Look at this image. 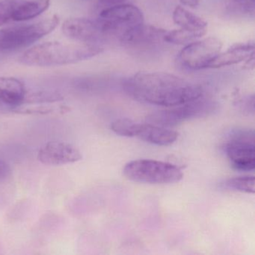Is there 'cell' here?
Returning a JSON list of instances; mask_svg holds the SVG:
<instances>
[{
    "label": "cell",
    "mask_w": 255,
    "mask_h": 255,
    "mask_svg": "<svg viewBox=\"0 0 255 255\" xmlns=\"http://www.w3.org/2000/svg\"><path fill=\"white\" fill-rule=\"evenodd\" d=\"M124 90L135 101L151 105L173 107L202 98V88L174 74L138 72L127 79Z\"/></svg>",
    "instance_id": "1"
},
{
    "label": "cell",
    "mask_w": 255,
    "mask_h": 255,
    "mask_svg": "<svg viewBox=\"0 0 255 255\" xmlns=\"http://www.w3.org/2000/svg\"><path fill=\"white\" fill-rule=\"evenodd\" d=\"M98 44H70L46 42L31 47L23 53L19 62L38 67L62 66L92 59L102 53Z\"/></svg>",
    "instance_id": "2"
},
{
    "label": "cell",
    "mask_w": 255,
    "mask_h": 255,
    "mask_svg": "<svg viewBox=\"0 0 255 255\" xmlns=\"http://www.w3.org/2000/svg\"><path fill=\"white\" fill-rule=\"evenodd\" d=\"M59 24V17L53 15L36 23L1 29L0 53H11L29 47L53 32Z\"/></svg>",
    "instance_id": "3"
},
{
    "label": "cell",
    "mask_w": 255,
    "mask_h": 255,
    "mask_svg": "<svg viewBox=\"0 0 255 255\" xmlns=\"http://www.w3.org/2000/svg\"><path fill=\"white\" fill-rule=\"evenodd\" d=\"M124 174L127 178L138 183L168 184L183 179L182 170L174 164L154 159H137L125 165Z\"/></svg>",
    "instance_id": "4"
},
{
    "label": "cell",
    "mask_w": 255,
    "mask_h": 255,
    "mask_svg": "<svg viewBox=\"0 0 255 255\" xmlns=\"http://www.w3.org/2000/svg\"><path fill=\"white\" fill-rule=\"evenodd\" d=\"M112 130L121 136L138 138L158 146H168L175 142L179 133L170 128L147 123L140 124L129 119H117L111 124Z\"/></svg>",
    "instance_id": "5"
},
{
    "label": "cell",
    "mask_w": 255,
    "mask_h": 255,
    "mask_svg": "<svg viewBox=\"0 0 255 255\" xmlns=\"http://www.w3.org/2000/svg\"><path fill=\"white\" fill-rule=\"evenodd\" d=\"M200 99L151 113L146 118V122L170 128L191 119L208 116L216 110L214 103Z\"/></svg>",
    "instance_id": "6"
},
{
    "label": "cell",
    "mask_w": 255,
    "mask_h": 255,
    "mask_svg": "<svg viewBox=\"0 0 255 255\" xmlns=\"http://www.w3.org/2000/svg\"><path fill=\"white\" fill-rule=\"evenodd\" d=\"M227 157L234 169L252 171L255 168V133L253 130L234 131L225 145Z\"/></svg>",
    "instance_id": "7"
},
{
    "label": "cell",
    "mask_w": 255,
    "mask_h": 255,
    "mask_svg": "<svg viewBox=\"0 0 255 255\" xmlns=\"http://www.w3.org/2000/svg\"><path fill=\"white\" fill-rule=\"evenodd\" d=\"M98 20L105 36L119 37L131 27L144 23V15L138 7L122 4L101 10Z\"/></svg>",
    "instance_id": "8"
},
{
    "label": "cell",
    "mask_w": 255,
    "mask_h": 255,
    "mask_svg": "<svg viewBox=\"0 0 255 255\" xmlns=\"http://www.w3.org/2000/svg\"><path fill=\"white\" fill-rule=\"evenodd\" d=\"M222 41L215 37L195 41L186 45L178 54V60L184 68L192 71L208 68L212 61L222 51Z\"/></svg>",
    "instance_id": "9"
},
{
    "label": "cell",
    "mask_w": 255,
    "mask_h": 255,
    "mask_svg": "<svg viewBox=\"0 0 255 255\" xmlns=\"http://www.w3.org/2000/svg\"><path fill=\"white\" fill-rule=\"evenodd\" d=\"M50 0H2L0 1V26L11 22L35 18L48 9Z\"/></svg>",
    "instance_id": "10"
},
{
    "label": "cell",
    "mask_w": 255,
    "mask_h": 255,
    "mask_svg": "<svg viewBox=\"0 0 255 255\" xmlns=\"http://www.w3.org/2000/svg\"><path fill=\"white\" fill-rule=\"evenodd\" d=\"M64 35L85 44H97L104 38L99 20L88 18H71L62 24Z\"/></svg>",
    "instance_id": "11"
},
{
    "label": "cell",
    "mask_w": 255,
    "mask_h": 255,
    "mask_svg": "<svg viewBox=\"0 0 255 255\" xmlns=\"http://www.w3.org/2000/svg\"><path fill=\"white\" fill-rule=\"evenodd\" d=\"M37 157L44 165H62L78 162L83 156L72 144L63 141H50L40 148Z\"/></svg>",
    "instance_id": "12"
},
{
    "label": "cell",
    "mask_w": 255,
    "mask_h": 255,
    "mask_svg": "<svg viewBox=\"0 0 255 255\" xmlns=\"http://www.w3.org/2000/svg\"><path fill=\"white\" fill-rule=\"evenodd\" d=\"M166 32L162 28L142 23L125 31L119 38L121 42L128 45H150L163 41Z\"/></svg>",
    "instance_id": "13"
},
{
    "label": "cell",
    "mask_w": 255,
    "mask_h": 255,
    "mask_svg": "<svg viewBox=\"0 0 255 255\" xmlns=\"http://www.w3.org/2000/svg\"><path fill=\"white\" fill-rule=\"evenodd\" d=\"M255 55V43H237L226 51L220 53L212 61L207 68H221L246 61Z\"/></svg>",
    "instance_id": "14"
},
{
    "label": "cell",
    "mask_w": 255,
    "mask_h": 255,
    "mask_svg": "<svg viewBox=\"0 0 255 255\" xmlns=\"http://www.w3.org/2000/svg\"><path fill=\"white\" fill-rule=\"evenodd\" d=\"M24 85L13 77H0V105L11 110L23 105L26 96Z\"/></svg>",
    "instance_id": "15"
},
{
    "label": "cell",
    "mask_w": 255,
    "mask_h": 255,
    "mask_svg": "<svg viewBox=\"0 0 255 255\" xmlns=\"http://www.w3.org/2000/svg\"><path fill=\"white\" fill-rule=\"evenodd\" d=\"M172 18L174 23L180 26V29L198 34L201 38L207 34V22L184 7L180 5L176 7L173 11Z\"/></svg>",
    "instance_id": "16"
},
{
    "label": "cell",
    "mask_w": 255,
    "mask_h": 255,
    "mask_svg": "<svg viewBox=\"0 0 255 255\" xmlns=\"http://www.w3.org/2000/svg\"><path fill=\"white\" fill-rule=\"evenodd\" d=\"M224 12L234 18L253 19L255 16V0H224Z\"/></svg>",
    "instance_id": "17"
},
{
    "label": "cell",
    "mask_w": 255,
    "mask_h": 255,
    "mask_svg": "<svg viewBox=\"0 0 255 255\" xmlns=\"http://www.w3.org/2000/svg\"><path fill=\"white\" fill-rule=\"evenodd\" d=\"M223 186L231 190L238 191L248 194H254L255 190V181L254 176L246 175L234 177L225 180Z\"/></svg>",
    "instance_id": "18"
},
{
    "label": "cell",
    "mask_w": 255,
    "mask_h": 255,
    "mask_svg": "<svg viewBox=\"0 0 255 255\" xmlns=\"http://www.w3.org/2000/svg\"><path fill=\"white\" fill-rule=\"evenodd\" d=\"M69 109L65 106H20L13 109V112L19 113V114L26 115H49L54 113H66Z\"/></svg>",
    "instance_id": "19"
},
{
    "label": "cell",
    "mask_w": 255,
    "mask_h": 255,
    "mask_svg": "<svg viewBox=\"0 0 255 255\" xmlns=\"http://www.w3.org/2000/svg\"><path fill=\"white\" fill-rule=\"evenodd\" d=\"M201 38L198 34L189 32L184 29H179L166 32L163 38V41L170 44L178 45H187Z\"/></svg>",
    "instance_id": "20"
},
{
    "label": "cell",
    "mask_w": 255,
    "mask_h": 255,
    "mask_svg": "<svg viewBox=\"0 0 255 255\" xmlns=\"http://www.w3.org/2000/svg\"><path fill=\"white\" fill-rule=\"evenodd\" d=\"M62 100V97L56 93L38 92V93H33L32 95L26 94L23 105L24 104H46V103L52 104V103L58 102Z\"/></svg>",
    "instance_id": "21"
},
{
    "label": "cell",
    "mask_w": 255,
    "mask_h": 255,
    "mask_svg": "<svg viewBox=\"0 0 255 255\" xmlns=\"http://www.w3.org/2000/svg\"><path fill=\"white\" fill-rule=\"evenodd\" d=\"M127 1L128 0H99L98 6L101 9H105V8L122 5V4H125V2Z\"/></svg>",
    "instance_id": "22"
},
{
    "label": "cell",
    "mask_w": 255,
    "mask_h": 255,
    "mask_svg": "<svg viewBox=\"0 0 255 255\" xmlns=\"http://www.w3.org/2000/svg\"><path fill=\"white\" fill-rule=\"evenodd\" d=\"M11 169L9 165L0 159V182L7 180L11 176Z\"/></svg>",
    "instance_id": "23"
},
{
    "label": "cell",
    "mask_w": 255,
    "mask_h": 255,
    "mask_svg": "<svg viewBox=\"0 0 255 255\" xmlns=\"http://www.w3.org/2000/svg\"><path fill=\"white\" fill-rule=\"evenodd\" d=\"M180 2L184 6L189 7L191 8H195L199 5L201 0H180Z\"/></svg>",
    "instance_id": "24"
}]
</instances>
